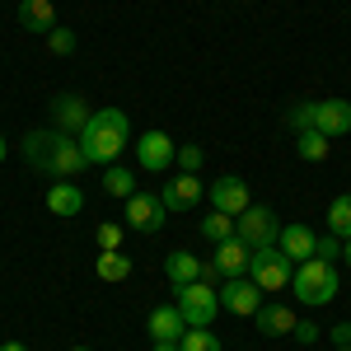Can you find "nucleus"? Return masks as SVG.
<instances>
[{"label": "nucleus", "mask_w": 351, "mask_h": 351, "mask_svg": "<svg viewBox=\"0 0 351 351\" xmlns=\"http://www.w3.org/2000/svg\"><path fill=\"white\" fill-rule=\"evenodd\" d=\"M132 141V122L122 108H94V117L84 122L80 132V150L89 164H112Z\"/></svg>", "instance_id": "obj_1"}, {"label": "nucleus", "mask_w": 351, "mask_h": 351, "mask_svg": "<svg viewBox=\"0 0 351 351\" xmlns=\"http://www.w3.org/2000/svg\"><path fill=\"white\" fill-rule=\"evenodd\" d=\"M337 286H342V276H337V263H324V258H309V263H300L295 276H291V291H295L300 304H309V309H324L337 300Z\"/></svg>", "instance_id": "obj_2"}, {"label": "nucleus", "mask_w": 351, "mask_h": 351, "mask_svg": "<svg viewBox=\"0 0 351 351\" xmlns=\"http://www.w3.org/2000/svg\"><path fill=\"white\" fill-rule=\"evenodd\" d=\"M173 304L188 328H211L220 314V291L206 281H188V286H173Z\"/></svg>", "instance_id": "obj_3"}, {"label": "nucleus", "mask_w": 351, "mask_h": 351, "mask_svg": "<svg viewBox=\"0 0 351 351\" xmlns=\"http://www.w3.org/2000/svg\"><path fill=\"white\" fill-rule=\"evenodd\" d=\"M248 276H253L263 291H286V286H291V276H295V263L281 253V243H267V248H253Z\"/></svg>", "instance_id": "obj_4"}, {"label": "nucleus", "mask_w": 351, "mask_h": 351, "mask_svg": "<svg viewBox=\"0 0 351 351\" xmlns=\"http://www.w3.org/2000/svg\"><path fill=\"white\" fill-rule=\"evenodd\" d=\"M84 169H89V160H84V150H80V136L56 132L52 136V150H47V164H43V173H52V178H80Z\"/></svg>", "instance_id": "obj_5"}, {"label": "nucleus", "mask_w": 351, "mask_h": 351, "mask_svg": "<svg viewBox=\"0 0 351 351\" xmlns=\"http://www.w3.org/2000/svg\"><path fill=\"white\" fill-rule=\"evenodd\" d=\"M263 295H267V291H263V286H258V281H253V276H225V281H220V309H230V314H258V309H263Z\"/></svg>", "instance_id": "obj_6"}, {"label": "nucleus", "mask_w": 351, "mask_h": 351, "mask_svg": "<svg viewBox=\"0 0 351 351\" xmlns=\"http://www.w3.org/2000/svg\"><path fill=\"white\" fill-rule=\"evenodd\" d=\"M234 234H239L248 248H267V243H276V234H281V230H276V211H267V206L253 202L243 216H234Z\"/></svg>", "instance_id": "obj_7"}, {"label": "nucleus", "mask_w": 351, "mask_h": 351, "mask_svg": "<svg viewBox=\"0 0 351 351\" xmlns=\"http://www.w3.org/2000/svg\"><path fill=\"white\" fill-rule=\"evenodd\" d=\"M136 164H141L145 173H164V169H173V164H178V145H173V136H164V132L136 136Z\"/></svg>", "instance_id": "obj_8"}, {"label": "nucleus", "mask_w": 351, "mask_h": 351, "mask_svg": "<svg viewBox=\"0 0 351 351\" xmlns=\"http://www.w3.org/2000/svg\"><path fill=\"white\" fill-rule=\"evenodd\" d=\"M164 220H169V211H164L160 192H136V197H127V225H132L136 234H160Z\"/></svg>", "instance_id": "obj_9"}, {"label": "nucleus", "mask_w": 351, "mask_h": 351, "mask_svg": "<svg viewBox=\"0 0 351 351\" xmlns=\"http://www.w3.org/2000/svg\"><path fill=\"white\" fill-rule=\"evenodd\" d=\"M160 202H164L169 216H183L192 206H202V178H197V173H173V178H164Z\"/></svg>", "instance_id": "obj_10"}, {"label": "nucleus", "mask_w": 351, "mask_h": 351, "mask_svg": "<svg viewBox=\"0 0 351 351\" xmlns=\"http://www.w3.org/2000/svg\"><path fill=\"white\" fill-rule=\"evenodd\" d=\"M206 197H211V211H225V216H243V211L253 206V192H248V183H243V178H234V173L216 178V183L206 188Z\"/></svg>", "instance_id": "obj_11"}, {"label": "nucleus", "mask_w": 351, "mask_h": 351, "mask_svg": "<svg viewBox=\"0 0 351 351\" xmlns=\"http://www.w3.org/2000/svg\"><path fill=\"white\" fill-rule=\"evenodd\" d=\"M314 132H324L328 141L351 136V104L347 99H319L314 104Z\"/></svg>", "instance_id": "obj_12"}, {"label": "nucleus", "mask_w": 351, "mask_h": 351, "mask_svg": "<svg viewBox=\"0 0 351 351\" xmlns=\"http://www.w3.org/2000/svg\"><path fill=\"white\" fill-rule=\"evenodd\" d=\"M89 117H94V112H89V104H84L80 94H56V99H52V127H56V132L80 136Z\"/></svg>", "instance_id": "obj_13"}, {"label": "nucleus", "mask_w": 351, "mask_h": 351, "mask_svg": "<svg viewBox=\"0 0 351 351\" xmlns=\"http://www.w3.org/2000/svg\"><path fill=\"white\" fill-rule=\"evenodd\" d=\"M314 239H319V234H314V230H309V225H281V234H276V243H281V253H286V258H291V263H309V258H314Z\"/></svg>", "instance_id": "obj_14"}, {"label": "nucleus", "mask_w": 351, "mask_h": 351, "mask_svg": "<svg viewBox=\"0 0 351 351\" xmlns=\"http://www.w3.org/2000/svg\"><path fill=\"white\" fill-rule=\"evenodd\" d=\"M47 211L52 216H80L84 211V192L75 178H56L52 188H47Z\"/></svg>", "instance_id": "obj_15"}, {"label": "nucleus", "mask_w": 351, "mask_h": 351, "mask_svg": "<svg viewBox=\"0 0 351 351\" xmlns=\"http://www.w3.org/2000/svg\"><path fill=\"white\" fill-rule=\"evenodd\" d=\"M145 328H150V337H155V342H178V337L188 332L183 314H178V304H160V309H150Z\"/></svg>", "instance_id": "obj_16"}, {"label": "nucleus", "mask_w": 351, "mask_h": 351, "mask_svg": "<svg viewBox=\"0 0 351 351\" xmlns=\"http://www.w3.org/2000/svg\"><path fill=\"white\" fill-rule=\"evenodd\" d=\"M248 263H253V248H248L239 234L216 243V267L225 271V276H248Z\"/></svg>", "instance_id": "obj_17"}, {"label": "nucleus", "mask_w": 351, "mask_h": 351, "mask_svg": "<svg viewBox=\"0 0 351 351\" xmlns=\"http://www.w3.org/2000/svg\"><path fill=\"white\" fill-rule=\"evenodd\" d=\"M253 319H258V332H267V337H291V332H295V314H291V304H281V300H276V304H263Z\"/></svg>", "instance_id": "obj_18"}, {"label": "nucleus", "mask_w": 351, "mask_h": 351, "mask_svg": "<svg viewBox=\"0 0 351 351\" xmlns=\"http://www.w3.org/2000/svg\"><path fill=\"white\" fill-rule=\"evenodd\" d=\"M19 28H28V33H52L56 5L52 0H19Z\"/></svg>", "instance_id": "obj_19"}, {"label": "nucleus", "mask_w": 351, "mask_h": 351, "mask_svg": "<svg viewBox=\"0 0 351 351\" xmlns=\"http://www.w3.org/2000/svg\"><path fill=\"white\" fill-rule=\"evenodd\" d=\"M164 276H169L173 286L202 281V258H197V253H188V248H173V253L164 258Z\"/></svg>", "instance_id": "obj_20"}, {"label": "nucleus", "mask_w": 351, "mask_h": 351, "mask_svg": "<svg viewBox=\"0 0 351 351\" xmlns=\"http://www.w3.org/2000/svg\"><path fill=\"white\" fill-rule=\"evenodd\" d=\"M295 155L309 160V164H324L328 155H332V141H328L324 132H314V127H309V132H295Z\"/></svg>", "instance_id": "obj_21"}, {"label": "nucleus", "mask_w": 351, "mask_h": 351, "mask_svg": "<svg viewBox=\"0 0 351 351\" xmlns=\"http://www.w3.org/2000/svg\"><path fill=\"white\" fill-rule=\"evenodd\" d=\"M104 192L127 202V197H136L141 188H136V173H132V169H122V164H108V169H104Z\"/></svg>", "instance_id": "obj_22"}, {"label": "nucleus", "mask_w": 351, "mask_h": 351, "mask_svg": "<svg viewBox=\"0 0 351 351\" xmlns=\"http://www.w3.org/2000/svg\"><path fill=\"white\" fill-rule=\"evenodd\" d=\"M94 271H99V281H127V276H132V258H127L122 248H112V253H99Z\"/></svg>", "instance_id": "obj_23"}, {"label": "nucleus", "mask_w": 351, "mask_h": 351, "mask_svg": "<svg viewBox=\"0 0 351 351\" xmlns=\"http://www.w3.org/2000/svg\"><path fill=\"white\" fill-rule=\"evenodd\" d=\"M328 234H337V239H351V192L332 197V206H328Z\"/></svg>", "instance_id": "obj_24"}, {"label": "nucleus", "mask_w": 351, "mask_h": 351, "mask_svg": "<svg viewBox=\"0 0 351 351\" xmlns=\"http://www.w3.org/2000/svg\"><path fill=\"white\" fill-rule=\"evenodd\" d=\"M202 239H211V243L234 239V216H225V211H211V216H202Z\"/></svg>", "instance_id": "obj_25"}, {"label": "nucleus", "mask_w": 351, "mask_h": 351, "mask_svg": "<svg viewBox=\"0 0 351 351\" xmlns=\"http://www.w3.org/2000/svg\"><path fill=\"white\" fill-rule=\"evenodd\" d=\"M52 136H56V132H28V136H24V160L33 164V169H43V164H47Z\"/></svg>", "instance_id": "obj_26"}, {"label": "nucleus", "mask_w": 351, "mask_h": 351, "mask_svg": "<svg viewBox=\"0 0 351 351\" xmlns=\"http://www.w3.org/2000/svg\"><path fill=\"white\" fill-rule=\"evenodd\" d=\"M178 351H220V337L211 328H188V332L178 337Z\"/></svg>", "instance_id": "obj_27"}, {"label": "nucleus", "mask_w": 351, "mask_h": 351, "mask_svg": "<svg viewBox=\"0 0 351 351\" xmlns=\"http://www.w3.org/2000/svg\"><path fill=\"white\" fill-rule=\"evenodd\" d=\"M94 239H99V253H112V248H122V225L104 220V225L94 230Z\"/></svg>", "instance_id": "obj_28"}, {"label": "nucleus", "mask_w": 351, "mask_h": 351, "mask_svg": "<svg viewBox=\"0 0 351 351\" xmlns=\"http://www.w3.org/2000/svg\"><path fill=\"white\" fill-rule=\"evenodd\" d=\"M47 47H52L56 56H71V52H75V33H71V28H61V24H56L52 33H47Z\"/></svg>", "instance_id": "obj_29"}, {"label": "nucleus", "mask_w": 351, "mask_h": 351, "mask_svg": "<svg viewBox=\"0 0 351 351\" xmlns=\"http://www.w3.org/2000/svg\"><path fill=\"white\" fill-rule=\"evenodd\" d=\"M286 127L291 132H309L314 127V104H295V108L286 112Z\"/></svg>", "instance_id": "obj_30"}, {"label": "nucleus", "mask_w": 351, "mask_h": 351, "mask_svg": "<svg viewBox=\"0 0 351 351\" xmlns=\"http://www.w3.org/2000/svg\"><path fill=\"white\" fill-rule=\"evenodd\" d=\"M314 258L337 263V258H342V239H337V234H319V239H314Z\"/></svg>", "instance_id": "obj_31"}, {"label": "nucleus", "mask_w": 351, "mask_h": 351, "mask_svg": "<svg viewBox=\"0 0 351 351\" xmlns=\"http://www.w3.org/2000/svg\"><path fill=\"white\" fill-rule=\"evenodd\" d=\"M319 332H324V328L314 324V319H295V332H291V337L304 342V347H314V342H319Z\"/></svg>", "instance_id": "obj_32"}, {"label": "nucleus", "mask_w": 351, "mask_h": 351, "mask_svg": "<svg viewBox=\"0 0 351 351\" xmlns=\"http://www.w3.org/2000/svg\"><path fill=\"white\" fill-rule=\"evenodd\" d=\"M178 169L183 173H197L202 169V145H178Z\"/></svg>", "instance_id": "obj_33"}, {"label": "nucleus", "mask_w": 351, "mask_h": 351, "mask_svg": "<svg viewBox=\"0 0 351 351\" xmlns=\"http://www.w3.org/2000/svg\"><path fill=\"white\" fill-rule=\"evenodd\" d=\"M202 281H206V286H216V291H220V281H225V271L216 267V258H211V263H202Z\"/></svg>", "instance_id": "obj_34"}, {"label": "nucleus", "mask_w": 351, "mask_h": 351, "mask_svg": "<svg viewBox=\"0 0 351 351\" xmlns=\"http://www.w3.org/2000/svg\"><path fill=\"white\" fill-rule=\"evenodd\" d=\"M332 342H337V347H351V324H337V328H332Z\"/></svg>", "instance_id": "obj_35"}, {"label": "nucleus", "mask_w": 351, "mask_h": 351, "mask_svg": "<svg viewBox=\"0 0 351 351\" xmlns=\"http://www.w3.org/2000/svg\"><path fill=\"white\" fill-rule=\"evenodd\" d=\"M150 351H178V342H155Z\"/></svg>", "instance_id": "obj_36"}, {"label": "nucleus", "mask_w": 351, "mask_h": 351, "mask_svg": "<svg viewBox=\"0 0 351 351\" xmlns=\"http://www.w3.org/2000/svg\"><path fill=\"white\" fill-rule=\"evenodd\" d=\"M342 263L351 267V239H342Z\"/></svg>", "instance_id": "obj_37"}, {"label": "nucleus", "mask_w": 351, "mask_h": 351, "mask_svg": "<svg viewBox=\"0 0 351 351\" xmlns=\"http://www.w3.org/2000/svg\"><path fill=\"white\" fill-rule=\"evenodd\" d=\"M0 351H28V347H24V342H5Z\"/></svg>", "instance_id": "obj_38"}, {"label": "nucleus", "mask_w": 351, "mask_h": 351, "mask_svg": "<svg viewBox=\"0 0 351 351\" xmlns=\"http://www.w3.org/2000/svg\"><path fill=\"white\" fill-rule=\"evenodd\" d=\"M5 155H10V145H5V136H0V164H5Z\"/></svg>", "instance_id": "obj_39"}, {"label": "nucleus", "mask_w": 351, "mask_h": 351, "mask_svg": "<svg viewBox=\"0 0 351 351\" xmlns=\"http://www.w3.org/2000/svg\"><path fill=\"white\" fill-rule=\"evenodd\" d=\"M71 351H89V347H71Z\"/></svg>", "instance_id": "obj_40"}, {"label": "nucleus", "mask_w": 351, "mask_h": 351, "mask_svg": "<svg viewBox=\"0 0 351 351\" xmlns=\"http://www.w3.org/2000/svg\"><path fill=\"white\" fill-rule=\"evenodd\" d=\"M337 351H351V347H337Z\"/></svg>", "instance_id": "obj_41"}]
</instances>
